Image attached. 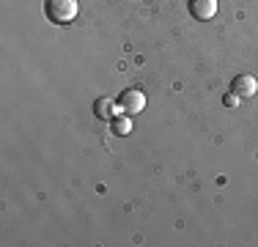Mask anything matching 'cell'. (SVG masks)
Listing matches in <instances>:
<instances>
[{
    "label": "cell",
    "instance_id": "6da1fadb",
    "mask_svg": "<svg viewBox=\"0 0 258 247\" xmlns=\"http://www.w3.org/2000/svg\"><path fill=\"white\" fill-rule=\"evenodd\" d=\"M77 0H47L44 3V14L52 25H69L77 17Z\"/></svg>",
    "mask_w": 258,
    "mask_h": 247
},
{
    "label": "cell",
    "instance_id": "7a4b0ae2",
    "mask_svg": "<svg viewBox=\"0 0 258 247\" xmlns=\"http://www.w3.org/2000/svg\"><path fill=\"white\" fill-rule=\"evenodd\" d=\"M118 104L126 115H138L146 110V94L140 88H126L124 94L118 96Z\"/></svg>",
    "mask_w": 258,
    "mask_h": 247
},
{
    "label": "cell",
    "instance_id": "3957f363",
    "mask_svg": "<svg viewBox=\"0 0 258 247\" xmlns=\"http://www.w3.org/2000/svg\"><path fill=\"white\" fill-rule=\"evenodd\" d=\"M231 91L239 99H250V96H255V91H258V80L253 74H236L233 83H231Z\"/></svg>",
    "mask_w": 258,
    "mask_h": 247
},
{
    "label": "cell",
    "instance_id": "277c9868",
    "mask_svg": "<svg viewBox=\"0 0 258 247\" xmlns=\"http://www.w3.org/2000/svg\"><path fill=\"white\" fill-rule=\"evenodd\" d=\"M189 14L198 22H209L217 14V0H189Z\"/></svg>",
    "mask_w": 258,
    "mask_h": 247
},
{
    "label": "cell",
    "instance_id": "5b68a950",
    "mask_svg": "<svg viewBox=\"0 0 258 247\" xmlns=\"http://www.w3.org/2000/svg\"><path fill=\"white\" fill-rule=\"evenodd\" d=\"M118 113H124V110H121V104L113 102L110 96H99V99L94 102V115H96L99 121H110L113 115H118Z\"/></svg>",
    "mask_w": 258,
    "mask_h": 247
},
{
    "label": "cell",
    "instance_id": "8992f818",
    "mask_svg": "<svg viewBox=\"0 0 258 247\" xmlns=\"http://www.w3.org/2000/svg\"><path fill=\"white\" fill-rule=\"evenodd\" d=\"M110 127H113V135H121V138L132 132V121H129V115H126V113L113 115V118H110Z\"/></svg>",
    "mask_w": 258,
    "mask_h": 247
},
{
    "label": "cell",
    "instance_id": "52a82bcc",
    "mask_svg": "<svg viewBox=\"0 0 258 247\" xmlns=\"http://www.w3.org/2000/svg\"><path fill=\"white\" fill-rule=\"evenodd\" d=\"M223 104H225V107H236V104H239V96L231 91V94H225V96H223Z\"/></svg>",
    "mask_w": 258,
    "mask_h": 247
}]
</instances>
